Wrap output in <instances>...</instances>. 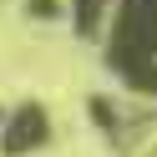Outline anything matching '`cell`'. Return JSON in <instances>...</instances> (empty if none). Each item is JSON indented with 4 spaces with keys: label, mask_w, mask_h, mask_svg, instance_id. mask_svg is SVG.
<instances>
[{
    "label": "cell",
    "mask_w": 157,
    "mask_h": 157,
    "mask_svg": "<svg viewBox=\"0 0 157 157\" xmlns=\"http://www.w3.org/2000/svg\"><path fill=\"white\" fill-rule=\"evenodd\" d=\"M101 10H106V0H71V15H76V31L91 36L96 25H101Z\"/></svg>",
    "instance_id": "7a4b0ae2"
},
{
    "label": "cell",
    "mask_w": 157,
    "mask_h": 157,
    "mask_svg": "<svg viewBox=\"0 0 157 157\" xmlns=\"http://www.w3.org/2000/svg\"><path fill=\"white\" fill-rule=\"evenodd\" d=\"M25 10H31V15H41V21H56V15H66V5H56V0H31Z\"/></svg>",
    "instance_id": "3957f363"
},
{
    "label": "cell",
    "mask_w": 157,
    "mask_h": 157,
    "mask_svg": "<svg viewBox=\"0 0 157 157\" xmlns=\"http://www.w3.org/2000/svg\"><path fill=\"white\" fill-rule=\"evenodd\" d=\"M46 137H51V122H46V106H41V101L15 106V112H10V122H0V147H5V157L36 152Z\"/></svg>",
    "instance_id": "6da1fadb"
}]
</instances>
